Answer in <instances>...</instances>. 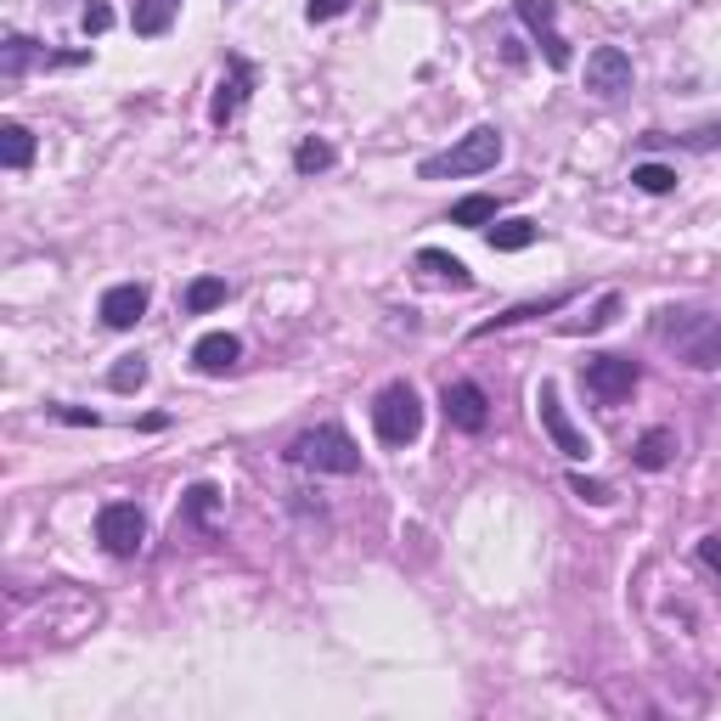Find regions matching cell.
I'll return each instance as SVG.
<instances>
[{
    "label": "cell",
    "mask_w": 721,
    "mask_h": 721,
    "mask_svg": "<svg viewBox=\"0 0 721 721\" xmlns=\"http://www.w3.org/2000/svg\"><path fill=\"white\" fill-rule=\"evenodd\" d=\"M660 339L676 350V361H687V367H699V372L721 367V316H710V310H665Z\"/></svg>",
    "instance_id": "6da1fadb"
},
{
    "label": "cell",
    "mask_w": 721,
    "mask_h": 721,
    "mask_svg": "<svg viewBox=\"0 0 721 721\" xmlns=\"http://www.w3.org/2000/svg\"><path fill=\"white\" fill-rule=\"evenodd\" d=\"M497 158H502V130H497V124H479V130H468L463 142H451L445 152L423 158L417 175H423V181H463V175L497 170Z\"/></svg>",
    "instance_id": "7a4b0ae2"
},
{
    "label": "cell",
    "mask_w": 721,
    "mask_h": 721,
    "mask_svg": "<svg viewBox=\"0 0 721 721\" xmlns=\"http://www.w3.org/2000/svg\"><path fill=\"white\" fill-rule=\"evenodd\" d=\"M288 463L310 468V474H355L361 468V445L339 429V423H316V429H305L288 445Z\"/></svg>",
    "instance_id": "3957f363"
},
{
    "label": "cell",
    "mask_w": 721,
    "mask_h": 721,
    "mask_svg": "<svg viewBox=\"0 0 721 721\" xmlns=\"http://www.w3.org/2000/svg\"><path fill=\"white\" fill-rule=\"evenodd\" d=\"M372 429L383 445H412L423 435V401H417V389L401 378V383H383L378 389V401H372Z\"/></svg>",
    "instance_id": "277c9868"
},
{
    "label": "cell",
    "mask_w": 721,
    "mask_h": 721,
    "mask_svg": "<svg viewBox=\"0 0 721 721\" xmlns=\"http://www.w3.org/2000/svg\"><path fill=\"white\" fill-rule=\"evenodd\" d=\"M96 541H102L113 559H136L142 541H147V513L136 502H108L96 513Z\"/></svg>",
    "instance_id": "5b68a950"
},
{
    "label": "cell",
    "mask_w": 721,
    "mask_h": 721,
    "mask_svg": "<svg viewBox=\"0 0 721 721\" xmlns=\"http://www.w3.org/2000/svg\"><path fill=\"white\" fill-rule=\"evenodd\" d=\"M643 383V367L626 355H592L586 361V389L603 401V406H620V401H632V389Z\"/></svg>",
    "instance_id": "8992f818"
},
{
    "label": "cell",
    "mask_w": 721,
    "mask_h": 721,
    "mask_svg": "<svg viewBox=\"0 0 721 721\" xmlns=\"http://www.w3.org/2000/svg\"><path fill=\"white\" fill-rule=\"evenodd\" d=\"M536 412H541V429L552 435V445H559L564 456H592V440H586L575 423H570V412H564V401H559V383H541L536 389Z\"/></svg>",
    "instance_id": "52a82bcc"
},
{
    "label": "cell",
    "mask_w": 721,
    "mask_h": 721,
    "mask_svg": "<svg viewBox=\"0 0 721 721\" xmlns=\"http://www.w3.org/2000/svg\"><path fill=\"white\" fill-rule=\"evenodd\" d=\"M35 62H46V69H74V62H85V51H46L40 40H28V35H7V46H0V74L23 80Z\"/></svg>",
    "instance_id": "ba28073f"
},
{
    "label": "cell",
    "mask_w": 721,
    "mask_h": 721,
    "mask_svg": "<svg viewBox=\"0 0 721 721\" xmlns=\"http://www.w3.org/2000/svg\"><path fill=\"white\" fill-rule=\"evenodd\" d=\"M586 90L603 96V102H614V96L632 90V57L620 46H598L592 57H586Z\"/></svg>",
    "instance_id": "9c48e42d"
},
{
    "label": "cell",
    "mask_w": 721,
    "mask_h": 721,
    "mask_svg": "<svg viewBox=\"0 0 721 721\" xmlns=\"http://www.w3.org/2000/svg\"><path fill=\"white\" fill-rule=\"evenodd\" d=\"M440 406H445V423L451 429H463V435H479L485 423H490V401H485V389L468 383V378H456L440 389Z\"/></svg>",
    "instance_id": "30bf717a"
},
{
    "label": "cell",
    "mask_w": 721,
    "mask_h": 721,
    "mask_svg": "<svg viewBox=\"0 0 721 721\" xmlns=\"http://www.w3.org/2000/svg\"><path fill=\"white\" fill-rule=\"evenodd\" d=\"M248 90H254V69H248V57H225V80L215 90V102H209V119L215 124H232L248 102Z\"/></svg>",
    "instance_id": "8fae6325"
},
{
    "label": "cell",
    "mask_w": 721,
    "mask_h": 721,
    "mask_svg": "<svg viewBox=\"0 0 721 721\" xmlns=\"http://www.w3.org/2000/svg\"><path fill=\"white\" fill-rule=\"evenodd\" d=\"M96 310H102V321L113 327V333H130V327L147 316V282H119V288H108Z\"/></svg>",
    "instance_id": "7c38bea8"
},
{
    "label": "cell",
    "mask_w": 721,
    "mask_h": 721,
    "mask_svg": "<svg viewBox=\"0 0 721 721\" xmlns=\"http://www.w3.org/2000/svg\"><path fill=\"white\" fill-rule=\"evenodd\" d=\"M192 361H198L204 378H220V372H232L243 361V339L237 333H204L198 344H192Z\"/></svg>",
    "instance_id": "4fadbf2b"
},
{
    "label": "cell",
    "mask_w": 721,
    "mask_h": 721,
    "mask_svg": "<svg viewBox=\"0 0 721 721\" xmlns=\"http://www.w3.org/2000/svg\"><path fill=\"white\" fill-rule=\"evenodd\" d=\"M632 463H637L643 474L671 468V463H676V435H671V429H648V435L632 445Z\"/></svg>",
    "instance_id": "5bb4252c"
},
{
    "label": "cell",
    "mask_w": 721,
    "mask_h": 721,
    "mask_svg": "<svg viewBox=\"0 0 721 721\" xmlns=\"http://www.w3.org/2000/svg\"><path fill=\"white\" fill-rule=\"evenodd\" d=\"M0 163H7V170H28V163H35V130L28 124H0Z\"/></svg>",
    "instance_id": "9a60e30c"
},
{
    "label": "cell",
    "mask_w": 721,
    "mask_h": 721,
    "mask_svg": "<svg viewBox=\"0 0 721 721\" xmlns=\"http://www.w3.org/2000/svg\"><path fill=\"white\" fill-rule=\"evenodd\" d=\"M417 271H423V277H435V282H451V288H468V282H474L463 259L445 254V248H423V254H417Z\"/></svg>",
    "instance_id": "2e32d148"
},
{
    "label": "cell",
    "mask_w": 721,
    "mask_h": 721,
    "mask_svg": "<svg viewBox=\"0 0 721 721\" xmlns=\"http://www.w3.org/2000/svg\"><path fill=\"white\" fill-rule=\"evenodd\" d=\"M536 237H541L536 220H502V225H490V232H485V243L497 254H518V248H530Z\"/></svg>",
    "instance_id": "e0dca14e"
},
{
    "label": "cell",
    "mask_w": 721,
    "mask_h": 721,
    "mask_svg": "<svg viewBox=\"0 0 721 721\" xmlns=\"http://www.w3.org/2000/svg\"><path fill=\"white\" fill-rule=\"evenodd\" d=\"M215 508H220V490H215V485H192L186 502H181V518L198 524L204 536H215Z\"/></svg>",
    "instance_id": "ac0fdd59"
},
{
    "label": "cell",
    "mask_w": 721,
    "mask_h": 721,
    "mask_svg": "<svg viewBox=\"0 0 721 721\" xmlns=\"http://www.w3.org/2000/svg\"><path fill=\"white\" fill-rule=\"evenodd\" d=\"M570 305V293H552V300H541V305H513L508 316H497V321H479L474 327V339H490L497 327H513V321H530V316H552V310H564Z\"/></svg>",
    "instance_id": "d6986e66"
},
{
    "label": "cell",
    "mask_w": 721,
    "mask_h": 721,
    "mask_svg": "<svg viewBox=\"0 0 721 721\" xmlns=\"http://www.w3.org/2000/svg\"><path fill=\"white\" fill-rule=\"evenodd\" d=\"M175 23V0H136V12H130V28H136V35H163V28Z\"/></svg>",
    "instance_id": "ffe728a7"
},
{
    "label": "cell",
    "mask_w": 721,
    "mask_h": 721,
    "mask_svg": "<svg viewBox=\"0 0 721 721\" xmlns=\"http://www.w3.org/2000/svg\"><path fill=\"white\" fill-rule=\"evenodd\" d=\"M225 300H232V282H225V277H198V282L186 288V310L192 316H204V310H215Z\"/></svg>",
    "instance_id": "44dd1931"
},
{
    "label": "cell",
    "mask_w": 721,
    "mask_h": 721,
    "mask_svg": "<svg viewBox=\"0 0 721 721\" xmlns=\"http://www.w3.org/2000/svg\"><path fill=\"white\" fill-rule=\"evenodd\" d=\"M333 142H321V136H305L300 147H293V170L300 175H321V170H333Z\"/></svg>",
    "instance_id": "7402d4cb"
},
{
    "label": "cell",
    "mask_w": 721,
    "mask_h": 721,
    "mask_svg": "<svg viewBox=\"0 0 721 721\" xmlns=\"http://www.w3.org/2000/svg\"><path fill=\"white\" fill-rule=\"evenodd\" d=\"M502 209V198H490V192H474V198L451 204V225H490Z\"/></svg>",
    "instance_id": "603a6c76"
},
{
    "label": "cell",
    "mask_w": 721,
    "mask_h": 721,
    "mask_svg": "<svg viewBox=\"0 0 721 721\" xmlns=\"http://www.w3.org/2000/svg\"><path fill=\"white\" fill-rule=\"evenodd\" d=\"M620 310H626V300H620V293H603V300L586 310V316H575V321H564V333H598V327H609Z\"/></svg>",
    "instance_id": "cb8c5ba5"
},
{
    "label": "cell",
    "mask_w": 721,
    "mask_h": 721,
    "mask_svg": "<svg viewBox=\"0 0 721 721\" xmlns=\"http://www.w3.org/2000/svg\"><path fill=\"white\" fill-rule=\"evenodd\" d=\"M632 186L653 192V198H665V192L676 186V170H665V163H637V170H632Z\"/></svg>",
    "instance_id": "d4e9b609"
},
{
    "label": "cell",
    "mask_w": 721,
    "mask_h": 721,
    "mask_svg": "<svg viewBox=\"0 0 721 721\" xmlns=\"http://www.w3.org/2000/svg\"><path fill=\"white\" fill-rule=\"evenodd\" d=\"M513 12L536 28V40L552 35V17H559V7H552V0H513Z\"/></svg>",
    "instance_id": "484cf974"
},
{
    "label": "cell",
    "mask_w": 721,
    "mask_h": 721,
    "mask_svg": "<svg viewBox=\"0 0 721 721\" xmlns=\"http://www.w3.org/2000/svg\"><path fill=\"white\" fill-rule=\"evenodd\" d=\"M108 383L119 389V395H130V389H142V383H147V361H142V355H124L119 367L108 372Z\"/></svg>",
    "instance_id": "4316f807"
},
{
    "label": "cell",
    "mask_w": 721,
    "mask_h": 721,
    "mask_svg": "<svg viewBox=\"0 0 721 721\" xmlns=\"http://www.w3.org/2000/svg\"><path fill=\"white\" fill-rule=\"evenodd\" d=\"M570 490H575L581 502H592V508H609L614 502V490L603 479H586V474H570Z\"/></svg>",
    "instance_id": "83f0119b"
},
{
    "label": "cell",
    "mask_w": 721,
    "mask_h": 721,
    "mask_svg": "<svg viewBox=\"0 0 721 721\" xmlns=\"http://www.w3.org/2000/svg\"><path fill=\"white\" fill-rule=\"evenodd\" d=\"M671 142H682L687 152H710V147H721V124H699V130H687V136H671Z\"/></svg>",
    "instance_id": "f1b7e54d"
},
{
    "label": "cell",
    "mask_w": 721,
    "mask_h": 721,
    "mask_svg": "<svg viewBox=\"0 0 721 721\" xmlns=\"http://www.w3.org/2000/svg\"><path fill=\"white\" fill-rule=\"evenodd\" d=\"M541 51H547L552 69H570V40L559 35V28H552V35H541Z\"/></svg>",
    "instance_id": "f546056e"
},
{
    "label": "cell",
    "mask_w": 721,
    "mask_h": 721,
    "mask_svg": "<svg viewBox=\"0 0 721 721\" xmlns=\"http://www.w3.org/2000/svg\"><path fill=\"white\" fill-rule=\"evenodd\" d=\"M51 417H62V423H74V429H96V423H102V417H96L90 406H51Z\"/></svg>",
    "instance_id": "4dcf8cb0"
},
{
    "label": "cell",
    "mask_w": 721,
    "mask_h": 721,
    "mask_svg": "<svg viewBox=\"0 0 721 721\" xmlns=\"http://www.w3.org/2000/svg\"><path fill=\"white\" fill-rule=\"evenodd\" d=\"M80 23H85V35H108V28H113V12L102 7V0H96V7H85Z\"/></svg>",
    "instance_id": "1f68e13d"
},
{
    "label": "cell",
    "mask_w": 721,
    "mask_h": 721,
    "mask_svg": "<svg viewBox=\"0 0 721 721\" xmlns=\"http://www.w3.org/2000/svg\"><path fill=\"white\" fill-rule=\"evenodd\" d=\"M305 12H310V23H333V17H344V12H350V0H310Z\"/></svg>",
    "instance_id": "d6a6232c"
},
{
    "label": "cell",
    "mask_w": 721,
    "mask_h": 721,
    "mask_svg": "<svg viewBox=\"0 0 721 721\" xmlns=\"http://www.w3.org/2000/svg\"><path fill=\"white\" fill-rule=\"evenodd\" d=\"M699 564L721 575V536H705V541H699Z\"/></svg>",
    "instance_id": "836d02e7"
},
{
    "label": "cell",
    "mask_w": 721,
    "mask_h": 721,
    "mask_svg": "<svg viewBox=\"0 0 721 721\" xmlns=\"http://www.w3.org/2000/svg\"><path fill=\"white\" fill-rule=\"evenodd\" d=\"M175 7H181V0H175Z\"/></svg>",
    "instance_id": "e575fe53"
}]
</instances>
